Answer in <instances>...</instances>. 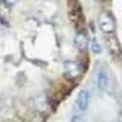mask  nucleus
I'll return each mask as SVG.
<instances>
[{"label":"nucleus","mask_w":122,"mask_h":122,"mask_svg":"<svg viewBox=\"0 0 122 122\" xmlns=\"http://www.w3.org/2000/svg\"><path fill=\"white\" fill-rule=\"evenodd\" d=\"M98 25L101 31L108 35H112L116 30V23L114 17L108 11H103L99 15Z\"/></svg>","instance_id":"nucleus-1"},{"label":"nucleus","mask_w":122,"mask_h":122,"mask_svg":"<svg viewBox=\"0 0 122 122\" xmlns=\"http://www.w3.org/2000/svg\"><path fill=\"white\" fill-rule=\"evenodd\" d=\"M96 86L101 91H108L111 88L112 79L106 71L101 70L96 73Z\"/></svg>","instance_id":"nucleus-2"},{"label":"nucleus","mask_w":122,"mask_h":122,"mask_svg":"<svg viewBox=\"0 0 122 122\" xmlns=\"http://www.w3.org/2000/svg\"><path fill=\"white\" fill-rule=\"evenodd\" d=\"M90 103V93L87 89H82L76 98V107L80 112H86Z\"/></svg>","instance_id":"nucleus-3"},{"label":"nucleus","mask_w":122,"mask_h":122,"mask_svg":"<svg viewBox=\"0 0 122 122\" xmlns=\"http://www.w3.org/2000/svg\"><path fill=\"white\" fill-rule=\"evenodd\" d=\"M63 67H64V73L69 79H75L81 73L79 65L74 61H65Z\"/></svg>","instance_id":"nucleus-4"},{"label":"nucleus","mask_w":122,"mask_h":122,"mask_svg":"<svg viewBox=\"0 0 122 122\" xmlns=\"http://www.w3.org/2000/svg\"><path fill=\"white\" fill-rule=\"evenodd\" d=\"M74 45L77 47V49H79L80 51H84L86 46H87V38L86 36V34L82 31L78 32L75 37H74Z\"/></svg>","instance_id":"nucleus-5"},{"label":"nucleus","mask_w":122,"mask_h":122,"mask_svg":"<svg viewBox=\"0 0 122 122\" xmlns=\"http://www.w3.org/2000/svg\"><path fill=\"white\" fill-rule=\"evenodd\" d=\"M107 45H108L110 52L113 53V54L118 53L119 50H120V47H119V44H118V41H117V38L114 37L113 35H111L110 38L107 39Z\"/></svg>","instance_id":"nucleus-6"},{"label":"nucleus","mask_w":122,"mask_h":122,"mask_svg":"<svg viewBox=\"0 0 122 122\" xmlns=\"http://www.w3.org/2000/svg\"><path fill=\"white\" fill-rule=\"evenodd\" d=\"M70 16L72 22H80L81 19H83L82 10L79 5H75L72 7V9L70 11Z\"/></svg>","instance_id":"nucleus-7"},{"label":"nucleus","mask_w":122,"mask_h":122,"mask_svg":"<svg viewBox=\"0 0 122 122\" xmlns=\"http://www.w3.org/2000/svg\"><path fill=\"white\" fill-rule=\"evenodd\" d=\"M91 50L92 52L96 55H99L102 52V45L101 43L96 40V39H93L91 41Z\"/></svg>","instance_id":"nucleus-8"},{"label":"nucleus","mask_w":122,"mask_h":122,"mask_svg":"<svg viewBox=\"0 0 122 122\" xmlns=\"http://www.w3.org/2000/svg\"><path fill=\"white\" fill-rule=\"evenodd\" d=\"M71 122H84V120H83V118H82L80 116H78V115H74V116L71 117Z\"/></svg>","instance_id":"nucleus-9"}]
</instances>
